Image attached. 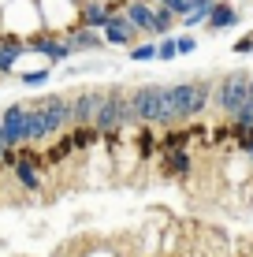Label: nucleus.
Returning a JSON list of instances; mask_svg holds the SVG:
<instances>
[{"instance_id":"1","label":"nucleus","mask_w":253,"mask_h":257,"mask_svg":"<svg viewBox=\"0 0 253 257\" xmlns=\"http://www.w3.org/2000/svg\"><path fill=\"white\" fill-rule=\"evenodd\" d=\"M212 86L216 78H179L164 86V112H168V131L171 127H190L212 112Z\"/></svg>"},{"instance_id":"2","label":"nucleus","mask_w":253,"mask_h":257,"mask_svg":"<svg viewBox=\"0 0 253 257\" xmlns=\"http://www.w3.org/2000/svg\"><path fill=\"white\" fill-rule=\"evenodd\" d=\"M142 127L134 116V108H130L127 101V90L119 82H108L104 86V101L97 108V116H93V131H97L101 142H116L123 135H134V131Z\"/></svg>"},{"instance_id":"3","label":"nucleus","mask_w":253,"mask_h":257,"mask_svg":"<svg viewBox=\"0 0 253 257\" xmlns=\"http://www.w3.org/2000/svg\"><path fill=\"white\" fill-rule=\"evenodd\" d=\"M249 78H253V71H246V67L227 71V75L216 78V86H212V112H216L220 119H231L234 112L246 104V97H249Z\"/></svg>"},{"instance_id":"4","label":"nucleus","mask_w":253,"mask_h":257,"mask_svg":"<svg viewBox=\"0 0 253 257\" xmlns=\"http://www.w3.org/2000/svg\"><path fill=\"white\" fill-rule=\"evenodd\" d=\"M164 86L168 82H142L134 90H127V101L134 108V116L142 127L168 131V112H164Z\"/></svg>"},{"instance_id":"5","label":"nucleus","mask_w":253,"mask_h":257,"mask_svg":"<svg viewBox=\"0 0 253 257\" xmlns=\"http://www.w3.org/2000/svg\"><path fill=\"white\" fill-rule=\"evenodd\" d=\"M0 30L4 34H15V38H34L38 30H45L41 26V12H38V0H8L4 8H0Z\"/></svg>"},{"instance_id":"6","label":"nucleus","mask_w":253,"mask_h":257,"mask_svg":"<svg viewBox=\"0 0 253 257\" xmlns=\"http://www.w3.org/2000/svg\"><path fill=\"white\" fill-rule=\"evenodd\" d=\"M26 52H41V56L49 60V67L67 64V60L75 56L71 41H67L64 34H52V30H38L34 38H26Z\"/></svg>"},{"instance_id":"7","label":"nucleus","mask_w":253,"mask_h":257,"mask_svg":"<svg viewBox=\"0 0 253 257\" xmlns=\"http://www.w3.org/2000/svg\"><path fill=\"white\" fill-rule=\"evenodd\" d=\"M67 97H71V127H93V116L104 101V86H78Z\"/></svg>"},{"instance_id":"8","label":"nucleus","mask_w":253,"mask_h":257,"mask_svg":"<svg viewBox=\"0 0 253 257\" xmlns=\"http://www.w3.org/2000/svg\"><path fill=\"white\" fill-rule=\"evenodd\" d=\"M34 104L45 112V123L52 131V138L71 131V97L67 93H41V97H34Z\"/></svg>"},{"instance_id":"9","label":"nucleus","mask_w":253,"mask_h":257,"mask_svg":"<svg viewBox=\"0 0 253 257\" xmlns=\"http://www.w3.org/2000/svg\"><path fill=\"white\" fill-rule=\"evenodd\" d=\"M0 127H4L8 149L26 146V101H15L8 108H0Z\"/></svg>"},{"instance_id":"10","label":"nucleus","mask_w":253,"mask_h":257,"mask_svg":"<svg viewBox=\"0 0 253 257\" xmlns=\"http://www.w3.org/2000/svg\"><path fill=\"white\" fill-rule=\"evenodd\" d=\"M101 34H104V41H108V45H116V49H134L138 38H142V34L134 30V23H130L127 15L119 12V8L108 15V26H104Z\"/></svg>"},{"instance_id":"11","label":"nucleus","mask_w":253,"mask_h":257,"mask_svg":"<svg viewBox=\"0 0 253 257\" xmlns=\"http://www.w3.org/2000/svg\"><path fill=\"white\" fill-rule=\"evenodd\" d=\"M119 12L134 23V30L142 34V38H153V41H156V12H153L149 0H123V4H119Z\"/></svg>"},{"instance_id":"12","label":"nucleus","mask_w":253,"mask_h":257,"mask_svg":"<svg viewBox=\"0 0 253 257\" xmlns=\"http://www.w3.org/2000/svg\"><path fill=\"white\" fill-rule=\"evenodd\" d=\"M64 38L71 41V49H75V52H101V49H108L104 34H101V30H93V26H82V23H75L71 30H64Z\"/></svg>"},{"instance_id":"13","label":"nucleus","mask_w":253,"mask_h":257,"mask_svg":"<svg viewBox=\"0 0 253 257\" xmlns=\"http://www.w3.org/2000/svg\"><path fill=\"white\" fill-rule=\"evenodd\" d=\"M190 172H194L190 149H160V175L164 179H182Z\"/></svg>"},{"instance_id":"14","label":"nucleus","mask_w":253,"mask_h":257,"mask_svg":"<svg viewBox=\"0 0 253 257\" xmlns=\"http://www.w3.org/2000/svg\"><path fill=\"white\" fill-rule=\"evenodd\" d=\"M242 23V12L231 4V0H212V12H208V30L212 34H223V30H234Z\"/></svg>"},{"instance_id":"15","label":"nucleus","mask_w":253,"mask_h":257,"mask_svg":"<svg viewBox=\"0 0 253 257\" xmlns=\"http://www.w3.org/2000/svg\"><path fill=\"white\" fill-rule=\"evenodd\" d=\"M49 78H52V67H49V64L38 67V71H19V67H15V82H19V86H30V90H41Z\"/></svg>"},{"instance_id":"16","label":"nucleus","mask_w":253,"mask_h":257,"mask_svg":"<svg viewBox=\"0 0 253 257\" xmlns=\"http://www.w3.org/2000/svg\"><path fill=\"white\" fill-rule=\"evenodd\" d=\"M127 60H130V64H149V60H156V41L153 38L138 41L134 49H127Z\"/></svg>"},{"instance_id":"17","label":"nucleus","mask_w":253,"mask_h":257,"mask_svg":"<svg viewBox=\"0 0 253 257\" xmlns=\"http://www.w3.org/2000/svg\"><path fill=\"white\" fill-rule=\"evenodd\" d=\"M175 56H179L175 34H168V38H156V60H160V64H171Z\"/></svg>"},{"instance_id":"18","label":"nucleus","mask_w":253,"mask_h":257,"mask_svg":"<svg viewBox=\"0 0 253 257\" xmlns=\"http://www.w3.org/2000/svg\"><path fill=\"white\" fill-rule=\"evenodd\" d=\"M15 64H19V52L0 49V78H15Z\"/></svg>"},{"instance_id":"19","label":"nucleus","mask_w":253,"mask_h":257,"mask_svg":"<svg viewBox=\"0 0 253 257\" xmlns=\"http://www.w3.org/2000/svg\"><path fill=\"white\" fill-rule=\"evenodd\" d=\"M164 8H168L171 15H175V19H186L190 12H194V0H160Z\"/></svg>"},{"instance_id":"20","label":"nucleus","mask_w":253,"mask_h":257,"mask_svg":"<svg viewBox=\"0 0 253 257\" xmlns=\"http://www.w3.org/2000/svg\"><path fill=\"white\" fill-rule=\"evenodd\" d=\"M175 45H179V56H190V52H197V38L190 30H182L175 34Z\"/></svg>"},{"instance_id":"21","label":"nucleus","mask_w":253,"mask_h":257,"mask_svg":"<svg viewBox=\"0 0 253 257\" xmlns=\"http://www.w3.org/2000/svg\"><path fill=\"white\" fill-rule=\"evenodd\" d=\"M234 149H238V153L253 164V131H246V135H234Z\"/></svg>"},{"instance_id":"22","label":"nucleus","mask_w":253,"mask_h":257,"mask_svg":"<svg viewBox=\"0 0 253 257\" xmlns=\"http://www.w3.org/2000/svg\"><path fill=\"white\" fill-rule=\"evenodd\" d=\"M231 52H238V56H253V34H242V38L234 41Z\"/></svg>"}]
</instances>
